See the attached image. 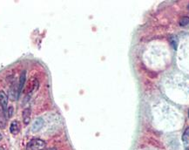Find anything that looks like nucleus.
<instances>
[{"instance_id":"obj_14","label":"nucleus","mask_w":189,"mask_h":150,"mask_svg":"<svg viewBox=\"0 0 189 150\" xmlns=\"http://www.w3.org/2000/svg\"><path fill=\"white\" fill-rule=\"evenodd\" d=\"M187 9H188V11H189V5H187Z\"/></svg>"},{"instance_id":"obj_8","label":"nucleus","mask_w":189,"mask_h":150,"mask_svg":"<svg viewBox=\"0 0 189 150\" xmlns=\"http://www.w3.org/2000/svg\"><path fill=\"white\" fill-rule=\"evenodd\" d=\"M180 26H187L189 25V18L188 17H183L180 19Z\"/></svg>"},{"instance_id":"obj_15","label":"nucleus","mask_w":189,"mask_h":150,"mask_svg":"<svg viewBox=\"0 0 189 150\" xmlns=\"http://www.w3.org/2000/svg\"><path fill=\"white\" fill-rule=\"evenodd\" d=\"M188 116H189V112H188Z\"/></svg>"},{"instance_id":"obj_3","label":"nucleus","mask_w":189,"mask_h":150,"mask_svg":"<svg viewBox=\"0 0 189 150\" xmlns=\"http://www.w3.org/2000/svg\"><path fill=\"white\" fill-rule=\"evenodd\" d=\"M25 81H26V72H25V71H23L22 73L20 74V77H19V82H18V97L20 96L21 93H22L24 86L25 84Z\"/></svg>"},{"instance_id":"obj_9","label":"nucleus","mask_w":189,"mask_h":150,"mask_svg":"<svg viewBox=\"0 0 189 150\" xmlns=\"http://www.w3.org/2000/svg\"><path fill=\"white\" fill-rule=\"evenodd\" d=\"M170 42H171V45H173V49L176 50V49H177V46H178V40H177V38H175V37H172L171 39H170Z\"/></svg>"},{"instance_id":"obj_13","label":"nucleus","mask_w":189,"mask_h":150,"mask_svg":"<svg viewBox=\"0 0 189 150\" xmlns=\"http://www.w3.org/2000/svg\"><path fill=\"white\" fill-rule=\"evenodd\" d=\"M0 150H4V149H3V148H2L0 147Z\"/></svg>"},{"instance_id":"obj_12","label":"nucleus","mask_w":189,"mask_h":150,"mask_svg":"<svg viewBox=\"0 0 189 150\" xmlns=\"http://www.w3.org/2000/svg\"><path fill=\"white\" fill-rule=\"evenodd\" d=\"M1 140H2V134H0V141H1Z\"/></svg>"},{"instance_id":"obj_6","label":"nucleus","mask_w":189,"mask_h":150,"mask_svg":"<svg viewBox=\"0 0 189 150\" xmlns=\"http://www.w3.org/2000/svg\"><path fill=\"white\" fill-rule=\"evenodd\" d=\"M19 131H20V124H19L18 120H14L10 126V132L14 135H16L19 133Z\"/></svg>"},{"instance_id":"obj_2","label":"nucleus","mask_w":189,"mask_h":150,"mask_svg":"<svg viewBox=\"0 0 189 150\" xmlns=\"http://www.w3.org/2000/svg\"><path fill=\"white\" fill-rule=\"evenodd\" d=\"M0 105L2 106L3 112L5 115H7V109H8V96L5 94V92L0 91Z\"/></svg>"},{"instance_id":"obj_11","label":"nucleus","mask_w":189,"mask_h":150,"mask_svg":"<svg viewBox=\"0 0 189 150\" xmlns=\"http://www.w3.org/2000/svg\"><path fill=\"white\" fill-rule=\"evenodd\" d=\"M48 150H57V148H49Z\"/></svg>"},{"instance_id":"obj_1","label":"nucleus","mask_w":189,"mask_h":150,"mask_svg":"<svg viewBox=\"0 0 189 150\" xmlns=\"http://www.w3.org/2000/svg\"><path fill=\"white\" fill-rule=\"evenodd\" d=\"M45 142L41 139H33L26 146V150H44L45 148Z\"/></svg>"},{"instance_id":"obj_10","label":"nucleus","mask_w":189,"mask_h":150,"mask_svg":"<svg viewBox=\"0 0 189 150\" xmlns=\"http://www.w3.org/2000/svg\"><path fill=\"white\" fill-rule=\"evenodd\" d=\"M13 112H14L13 106H9L8 109H7V114H8V117H9V118H11V117L13 115Z\"/></svg>"},{"instance_id":"obj_7","label":"nucleus","mask_w":189,"mask_h":150,"mask_svg":"<svg viewBox=\"0 0 189 150\" xmlns=\"http://www.w3.org/2000/svg\"><path fill=\"white\" fill-rule=\"evenodd\" d=\"M182 141L186 150H189V128H187L182 135Z\"/></svg>"},{"instance_id":"obj_5","label":"nucleus","mask_w":189,"mask_h":150,"mask_svg":"<svg viewBox=\"0 0 189 150\" xmlns=\"http://www.w3.org/2000/svg\"><path fill=\"white\" fill-rule=\"evenodd\" d=\"M23 120H24V123L25 125H28L31 121V111L30 107H27L25 110L23 111Z\"/></svg>"},{"instance_id":"obj_4","label":"nucleus","mask_w":189,"mask_h":150,"mask_svg":"<svg viewBox=\"0 0 189 150\" xmlns=\"http://www.w3.org/2000/svg\"><path fill=\"white\" fill-rule=\"evenodd\" d=\"M44 125V121L43 118H38L32 124V127H31V131L33 133H37L40 131Z\"/></svg>"}]
</instances>
